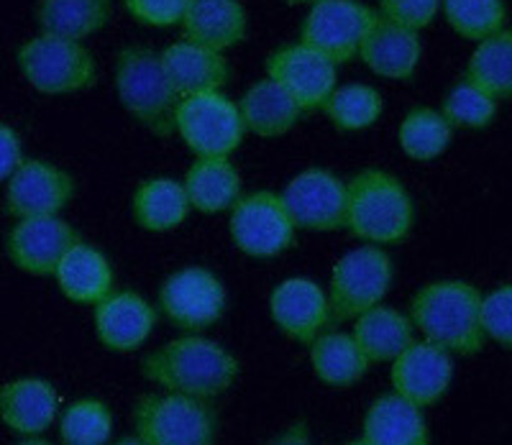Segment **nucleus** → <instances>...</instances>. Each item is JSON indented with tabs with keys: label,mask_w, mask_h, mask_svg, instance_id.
<instances>
[{
	"label": "nucleus",
	"mask_w": 512,
	"mask_h": 445,
	"mask_svg": "<svg viewBox=\"0 0 512 445\" xmlns=\"http://www.w3.org/2000/svg\"><path fill=\"white\" fill-rule=\"evenodd\" d=\"M239 371V359L226 346L200 336L175 338L141 361V374L164 392L208 402L226 394Z\"/></svg>",
	"instance_id": "f257e3e1"
},
{
	"label": "nucleus",
	"mask_w": 512,
	"mask_h": 445,
	"mask_svg": "<svg viewBox=\"0 0 512 445\" xmlns=\"http://www.w3.org/2000/svg\"><path fill=\"white\" fill-rule=\"evenodd\" d=\"M482 292L464 279L428 282L410 300L415 330L425 341L436 343L451 356H474L484 348Z\"/></svg>",
	"instance_id": "f03ea898"
},
{
	"label": "nucleus",
	"mask_w": 512,
	"mask_h": 445,
	"mask_svg": "<svg viewBox=\"0 0 512 445\" xmlns=\"http://www.w3.org/2000/svg\"><path fill=\"white\" fill-rule=\"evenodd\" d=\"M415 226L408 187L384 169H361L346 182V231L372 246H395Z\"/></svg>",
	"instance_id": "7ed1b4c3"
},
{
	"label": "nucleus",
	"mask_w": 512,
	"mask_h": 445,
	"mask_svg": "<svg viewBox=\"0 0 512 445\" xmlns=\"http://www.w3.org/2000/svg\"><path fill=\"white\" fill-rule=\"evenodd\" d=\"M116 93L123 110L154 136L175 133L182 98L169 82L159 52L149 47H123L116 54Z\"/></svg>",
	"instance_id": "20e7f679"
},
{
	"label": "nucleus",
	"mask_w": 512,
	"mask_h": 445,
	"mask_svg": "<svg viewBox=\"0 0 512 445\" xmlns=\"http://www.w3.org/2000/svg\"><path fill=\"white\" fill-rule=\"evenodd\" d=\"M134 435L144 445H216L218 415L208 399L144 394L131 410Z\"/></svg>",
	"instance_id": "39448f33"
},
{
	"label": "nucleus",
	"mask_w": 512,
	"mask_h": 445,
	"mask_svg": "<svg viewBox=\"0 0 512 445\" xmlns=\"http://www.w3.org/2000/svg\"><path fill=\"white\" fill-rule=\"evenodd\" d=\"M16 64L41 95H75L98 82V64L82 41L36 34L16 49Z\"/></svg>",
	"instance_id": "423d86ee"
},
{
	"label": "nucleus",
	"mask_w": 512,
	"mask_h": 445,
	"mask_svg": "<svg viewBox=\"0 0 512 445\" xmlns=\"http://www.w3.org/2000/svg\"><path fill=\"white\" fill-rule=\"evenodd\" d=\"M395 282V264L382 246L364 243L336 261L328 284V305L333 323L354 320L382 305Z\"/></svg>",
	"instance_id": "0eeeda50"
},
{
	"label": "nucleus",
	"mask_w": 512,
	"mask_h": 445,
	"mask_svg": "<svg viewBox=\"0 0 512 445\" xmlns=\"http://www.w3.org/2000/svg\"><path fill=\"white\" fill-rule=\"evenodd\" d=\"M159 313L187 336H200L226 315L228 295L218 274L205 266H185L159 287Z\"/></svg>",
	"instance_id": "6e6552de"
},
{
	"label": "nucleus",
	"mask_w": 512,
	"mask_h": 445,
	"mask_svg": "<svg viewBox=\"0 0 512 445\" xmlns=\"http://www.w3.org/2000/svg\"><path fill=\"white\" fill-rule=\"evenodd\" d=\"M175 133L198 157H231L244 144L246 128L239 105L223 93L182 98L175 118Z\"/></svg>",
	"instance_id": "1a4fd4ad"
},
{
	"label": "nucleus",
	"mask_w": 512,
	"mask_h": 445,
	"mask_svg": "<svg viewBox=\"0 0 512 445\" xmlns=\"http://www.w3.org/2000/svg\"><path fill=\"white\" fill-rule=\"evenodd\" d=\"M228 233L233 246L251 259H272L285 254L295 243V223L280 192L259 190L241 195L231 208Z\"/></svg>",
	"instance_id": "9d476101"
},
{
	"label": "nucleus",
	"mask_w": 512,
	"mask_h": 445,
	"mask_svg": "<svg viewBox=\"0 0 512 445\" xmlns=\"http://www.w3.org/2000/svg\"><path fill=\"white\" fill-rule=\"evenodd\" d=\"M374 18L377 11L359 0H318L303 18L300 44L323 54L338 67L359 57L361 41Z\"/></svg>",
	"instance_id": "9b49d317"
},
{
	"label": "nucleus",
	"mask_w": 512,
	"mask_h": 445,
	"mask_svg": "<svg viewBox=\"0 0 512 445\" xmlns=\"http://www.w3.org/2000/svg\"><path fill=\"white\" fill-rule=\"evenodd\" d=\"M77 182L67 169L47 159L24 157L8 177L3 208L11 218H47L59 215L75 200Z\"/></svg>",
	"instance_id": "f8f14e48"
},
{
	"label": "nucleus",
	"mask_w": 512,
	"mask_h": 445,
	"mask_svg": "<svg viewBox=\"0 0 512 445\" xmlns=\"http://www.w3.org/2000/svg\"><path fill=\"white\" fill-rule=\"evenodd\" d=\"M280 195L300 231H346V182L338 180L331 169H303Z\"/></svg>",
	"instance_id": "ddd939ff"
},
{
	"label": "nucleus",
	"mask_w": 512,
	"mask_h": 445,
	"mask_svg": "<svg viewBox=\"0 0 512 445\" xmlns=\"http://www.w3.org/2000/svg\"><path fill=\"white\" fill-rule=\"evenodd\" d=\"M80 233L62 218H21L8 228L3 238L8 261L31 277H54L64 254L80 243Z\"/></svg>",
	"instance_id": "4468645a"
},
{
	"label": "nucleus",
	"mask_w": 512,
	"mask_h": 445,
	"mask_svg": "<svg viewBox=\"0 0 512 445\" xmlns=\"http://www.w3.org/2000/svg\"><path fill=\"white\" fill-rule=\"evenodd\" d=\"M267 77L300 105L303 113L326 108L328 98L336 90L338 67L323 54L295 41L274 49L267 57Z\"/></svg>",
	"instance_id": "2eb2a0df"
},
{
	"label": "nucleus",
	"mask_w": 512,
	"mask_h": 445,
	"mask_svg": "<svg viewBox=\"0 0 512 445\" xmlns=\"http://www.w3.org/2000/svg\"><path fill=\"white\" fill-rule=\"evenodd\" d=\"M269 315L290 341L305 346L333 323L326 289L308 277H290L277 284L269 295Z\"/></svg>",
	"instance_id": "dca6fc26"
},
{
	"label": "nucleus",
	"mask_w": 512,
	"mask_h": 445,
	"mask_svg": "<svg viewBox=\"0 0 512 445\" xmlns=\"http://www.w3.org/2000/svg\"><path fill=\"white\" fill-rule=\"evenodd\" d=\"M390 379L395 394L423 410L448 392L454 382V359L441 346L420 338L392 361Z\"/></svg>",
	"instance_id": "f3484780"
},
{
	"label": "nucleus",
	"mask_w": 512,
	"mask_h": 445,
	"mask_svg": "<svg viewBox=\"0 0 512 445\" xmlns=\"http://www.w3.org/2000/svg\"><path fill=\"white\" fill-rule=\"evenodd\" d=\"M95 336L108 351L131 353L146 343L157 325V310L134 289H113L95 305Z\"/></svg>",
	"instance_id": "a211bd4d"
},
{
	"label": "nucleus",
	"mask_w": 512,
	"mask_h": 445,
	"mask_svg": "<svg viewBox=\"0 0 512 445\" xmlns=\"http://www.w3.org/2000/svg\"><path fill=\"white\" fill-rule=\"evenodd\" d=\"M62 399L52 382L21 376L0 384V422L21 438L47 433L59 417Z\"/></svg>",
	"instance_id": "6ab92c4d"
},
{
	"label": "nucleus",
	"mask_w": 512,
	"mask_h": 445,
	"mask_svg": "<svg viewBox=\"0 0 512 445\" xmlns=\"http://www.w3.org/2000/svg\"><path fill=\"white\" fill-rule=\"evenodd\" d=\"M159 57L180 98L221 93L231 80V62L223 57V52L200 47L187 39L169 44L164 52H159Z\"/></svg>",
	"instance_id": "aec40b11"
},
{
	"label": "nucleus",
	"mask_w": 512,
	"mask_h": 445,
	"mask_svg": "<svg viewBox=\"0 0 512 445\" xmlns=\"http://www.w3.org/2000/svg\"><path fill=\"white\" fill-rule=\"evenodd\" d=\"M420 54L423 44L415 31L402 29L377 13L356 59H361L374 75L384 80H410L418 70Z\"/></svg>",
	"instance_id": "412c9836"
},
{
	"label": "nucleus",
	"mask_w": 512,
	"mask_h": 445,
	"mask_svg": "<svg viewBox=\"0 0 512 445\" xmlns=\"http://www.w3.org/2000/svg\"><path fill=\"white\" fill-rule=\"evenodd\" d=\"M180 29L192 44L226 52L249 34V13L241 0H190Z\"/></svg>",
	"instance_id": "4be33fe9"
},
{
	"label": "nucleus",
	"mask_w": 512,
	"mask_h": 445,
	"mask_svg": "<svg viewBox=\"0 0 512 445\" xmlns=\"http://www.w3.org/2000/svg\"><path fill=\"white\" fill-rule=\"evenodd\" d=\"M190 208L203 215L231 210L244 195V180L231 157H198L182 180Z\"/></svg>",
	"instance_id": "5701e85b"
},
{
	"label": "nucleus",
	"mask_w": 512,
	"mask_h": 445,
	"mask_svg": "<svg viewBox=\"0 0 512 445\" xmlns=\"http://www.w3.org/2000/svg\"><path fill=\"white\" fill-rule=\"evenodd\" d=\"M361 438L372 445H431L423 410L395 392L382 394L367 407Z\"/></svg>",
	"instance_id": "b1692460"
},
{
	"label": "nucleus",
	"mask_w": 512,
	"mask_h": 445,
	"mask_svg": "<svg viewBox=\"0 0 512 445\" xmlns=\"http://www.w3.org/2000/svg\"><path fill=\"white\" fill-rule=\"evenodd\" d=\"M57 287L64 297L77 305H98L105 295L113 292V266L108 256L90 243H75L59 261Z\"/></svg>",
	"instance_id": "393cba45"
},
{
	"label": "nucleus",
	"mask_w": 512,
	"mask_h": 445,
	"mask_svg": "<svg viewBox=\"0 0 512 445\" xmlns=\"http://www.w3.org/2000/svg\"><path fill=\"white\" fill-rule=\"evenodd\" d=\"M241 121L246 133H254L259 139H277L285 136L300 123L305 116L300 105L282 90L280 85L269 77L254 82V85L241 95L239 103Z\"/></svg>",
	"instance_id": "a878e982"
},
{
	"label": "nucleus",
	"mask_w": 512,
	"mask_h": 445,
	"mask_svg": "<svg viewBox=\"0 0 512 445\" xmlns=\"http://www.w3.org/2000/svg\"><path fill=\"white\" fill-rule=\"evenodd\" d=\"M185 185L175 177H149L131 195V218L141 231L169 233L190 218Z\"/></svg>",
	"instance_id": "bb28decb"
},
{
	"label": "nucleus",
	"mask_w": 512,
	"mask_h": 445,
	"mask_svg": "<svg viewBox=\"0 0 512 445\" xmlns=\"http://www.w3.org/2000/svg\"><path fill=\"white\" fill-rule=\"evenodd\" d=\"M351 336L369 364H392L415 341V325L395 307L377 305L354 318Z\"/></svg>",
	"instance_id": "cd10ccee"
},
{
	"label": "nucleus",
	"mask_w": 512,
	"mask_h": 445,
	"mask_svg": "<svg viewBox=\"0 0 512 445\" xmlns=\"http://www.w3.org/2000/svg\"><path fill=\"white\" fill-rule=\"evenodd\" d=\"M111 11L113 0H39L34 18L39 34L85 41L108 26Z\"/></svg>",
	"instance_id": "c85d7f7f"
},
{
	"label": "nucleus",
	"mask_w": 512,
	"mask_h": 445,
	"mask_svg": "<svg viewBox=\"0 0 512 445\" xmlns=\"http://www.w3.org/2000/svg\"><path fill=\"white\" fill-rule=\"evenodd\" d=\"M310 366L318 382L333 389H349L369 371L367 356L356 346L351 333L326 330L310 343Z\"/></svg>",
	"instance_id": "c756f323"
},
{
	"label": "nucleus",
	"mask_w": 512,
	"mask_h": 445,
	"mask_svg": "<svg viewBox=\"0 0 512 445\" xmlns=\"http://www.w3.org/2000/svg\"><path fill=\"white\" fill-rule=\"evenodd\" d=\"M466 80L495 100L512 98V29H502L479 41L466 64Z\"/></svg>",
	"instance_id": "7c9ffc66"
},
{
	"label": "nucleus",
	"mask_w": 512,
	"mask_h": 445,
	"mask_svg": "<svg viewBox=\"0 0 512 445\" xmlns=\"http://www.w3.org/2000/svg\"><path fill=\"white\" fill-rule=\"evenodd\" d=\"M454 141V128L443 118L441 110L413 108L405 113L397 128V144L402 154L415 162H433Z\"/></svg>",
	"instance_id": "2f4dec72"
},
{
	"label": "nucleus",
	"mask_w": 512,
	"mask_h": 445,
	"mask_svg": "<svg viewBox=\"0 0 512 445\" xmlns=\"http://www.w3.org/2000/svg\"><path fill=\"white\" fill-rule=\"evenodd\" d=\"M323 110H326L328 121L338 131H367V128H372L382 118L384 98L372 85L349 82V85H341L333 90Z\"/></svg>",
	"instance_id": "473e14b6"
},
{
	"label": "nucleus",
	"mask_w": 512,
	"mask_h": 445,
	"mask_svg": "<svg viewBox=\"0 0 512 445\" xmlns=\"http://www.w3.org/2000/svg\"><path fill=\"white\" fill-rule=\"evenodd\" d=\"M113 435V412L100 399H77L59 417L62 445H108Z\"/></svg>",
	"instance_id": "72a5a7b5"
},
{
	"label": "nucleus",
	"mask_w": 512,
	"mask_h": 445,
	"mask_svg": "<svg viewBox=\"0 0 512 445\" xmlns=\"http://www.w3.org/2000/svg\"><path fill=\"white\" fill-rule=\"evenodd\" d=\"M448 26L469 41H484L505 29V0H441Z\"/></svg>",
	"instance_id": "f704fd0d"
},
{
	"label": "nucleus",
	"mask_w": 512,
	"mask_h": 445,
	"mask_svg": "<svg viewBox=\"0 0 512 445\" xmlns=\"http://www.w3.org/2000/svg\"><path fill=\"white\" fill-rule=\"evenodd\" d=\"M441 113L454 131L456 128L482 131V128L492 126V121L497 118V100L464 77L446 93Z\"/></svg>",
	"instance_id": "c9c22d12"
},
{
	"label": "nucleus",
	"mask_w": 512,
	"mask_h": 445,
	"mask_svg": "<svg viewBox=\"0 0 512 445\" xmlns=\"http://www.w3.org/2000/svg\"><path fill=\"white\" fill-rule=\"evenodd\" d=\"M482 328L484 336L512 348V284H502L482 297Z\"/></svg>",
	"instance_id": "e433bc0d"
},
{
	"label": "nucleus",
	"mask_w": 512,
	"mask_h": 445,
	"mask_svg": "<svg viewBox=\"0 0 512 445\" xmlns=\"http://www.w3.org/2000/svg\"><path fill=\"white\" fill-rule=\"evenodd\" d=\"M377 3L379 16L415 34L428 29L441 11V0H377Z\"/></svg>",
	"instance_id": "4c0bfd02"
},
{
	"label": "nucleus",
	"mask_w": 512,
	"mask_h": 445,
	"mask_svg": "<svg viewBox=\"0 0 512 445\" xmlns=\"http://www.w3.org/2000/svg\"><path fill=\"white\" fill-rule=\"evenodd\" d=\"M123 6L136 24L149 29H169L182 24L190 0H123Z\"/></svg>",
	"instance_id": "58836bf2"
},
{
	"label": "nucleus",
	"mask_w": 512,
	"mask_h": 445,
	"mask_svg": "<svg viewBox=\"0 0 512 445\" xmlns=\"http://www.w3.org/2000/svg\"><path fill=\"white\" fill-rule=\"evenodd\" d=\"M24 162V144L21 136L8 123L0 121V185H6L8 177Z\"/></svg>",
	"instance_id": "ea45409f"
},
{
	"label": "nucleus",
	"mask_w": 512,
	"mask_h": 445,
	"mask_svg": "<svg viewBox=\"0 0 512 445\" xmlns=\"http://www.w3.org/2000/svg\"><path fill=\"white\" fill-rule=\"evenodd\" d=\"M267 445H313V435H310V425L305 417H297L282 430L280 435H274Z\"/></svg>",
	"instance_id": "a19ab883"
},
{
	"label": "nucleus",
	"mask_w": 512,
	"mask_h": 445,
	"mask_svg": "<svg viewBox=\"0 0 512 445\" xmlns=\"http://www.w3.org/2000/svg\"><path fill=\"white\" fill-rule=\"evenodd\" d=\"M16 445H54V443H52V440H47V438H41V435H34V438L18 440Z\"/></svg>",
	"instance_id": "79ce46f5"
},
{
	"label": "nucleus",
	"mask_w": 512,
	"mask_h": 445,
	"mask_svg": "<svg viewBox=\"0 0 512 445\" xmlns=\"http://www.w3.org/2000/svg\"><path fill=\"white\" fill-rule=\"evenodd\" d=\"M113 445H144V443H141V440L136 438V435H128V438L116 440V443H113Z\"/></svg>",
	"instance_id": "37998d69"
},
{
	"label": "nucleus",
	"mask_w": 512,
	"mask_h": 445,
	"mask_svg": "<svg viewBox=\"0 0 512 445\" xmlns=\"http://www.w3.org/2000/svg\"><path fill=\"white\" fill-rule=\"evenodd\" d=\"M290 6H313V3H318V0H287Z\"/></svg>",
	"instance_id": "c03bdc74"
},
{
	"label": "nucleus",
	"mask_w": 512,
	"mask_h": 445,
	"mask_svg": "<svg viewBox=\"0 0 512 445\" xmlns=\"http://www.w3.org/2000/svg\"><path fill=\"white\" fill-rule=\"evenodd\" d=\"M346 445H372V443H369V440H364V438H356V440H349Z\"/></svg>",
	"instance_id": "a18cd8bd"
}]
</instances>
